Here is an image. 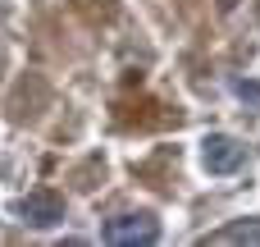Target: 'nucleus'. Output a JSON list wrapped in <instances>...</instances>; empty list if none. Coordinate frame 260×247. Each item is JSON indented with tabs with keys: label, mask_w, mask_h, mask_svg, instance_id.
Segmentation results:
<instances>
[{
	"label": "nucleus",
	"mask_w": 260,
	"mask_h": 247,
	"mask_svg": "<svg viewBox=\"0 0 260 247\" xmlns=\"http://www.w3.org/2000/svg\"><path fill=\"white\" fill-rule=\"evenodd\" d=\"M18 215H23V225H32V229H50V225L64 220V202H59L55 193H27V197L18 202Z\"/></svg>",
	"instance_id": "3"
},
{
	"label": "nucleus",
	"mask_w": 260,
	"mask_h": 247,
	"mask_svg": "<svg viewBox=\"0 0 260 247\" xmlns=\"http://www.w3.org/2000/svg\"><path fill=\"white\" fill-rule=\"evenodd\" d=\"M233 96H238L247 110H260V83H251V78H238V83H233Z\"/></svg>",
	"instance_id": "5"
},
{
	"label": "nucleus",
	"mask_w": 260,
	"mask_h": 247,
	"mask_svg": "<svg viewBox=\"0 0 260 247\" xmlns=\"http://www.w3.org/2000/svg\"><path fill=\"white\" fill-rule=\"evenodd\" d=\"M242 160H247V147L229 133H210L201 142V165L210 174H233V170H242Z\"/></svg>",
	"instance_id": "2"
},
{
	"label": "nucleus",
	"mask_w": 260,
	"mask_h": 247,
	"mask_svg": "<svg viewBox=\"0 0 260 247\" xmlns=\"http://www.w3.org/2000/svg\"><path fill=\"white\" fill-rule=\"evenodd\" d=\"M101 238L110 247H146L160 238V225H155V215H146V211H137V215H114V220H105V229H101Z\"/></svg>",
	"instance_id": "1"
},
{
	"label": "nucleus",
	"mask_w": 260,
	"mask_h": 247,
	"mask_svg": "<svg viewBox=\"0 0 260 247\" xmlns=\"http://www.w3.org/2000/svg\"><path fill=\"white\" fill-rule=\"evenodd\" d=\"M206 243H215V247H224V243H256L260 247V220H233V225L215 229Z\"/></svg>",
	"instance_id": "4"
}]
</instances>
